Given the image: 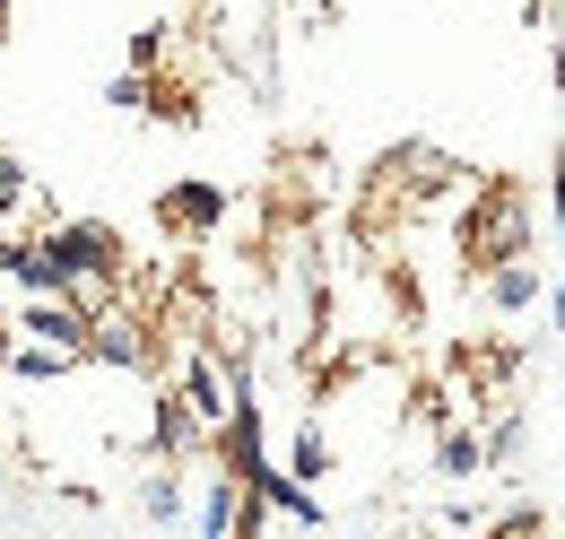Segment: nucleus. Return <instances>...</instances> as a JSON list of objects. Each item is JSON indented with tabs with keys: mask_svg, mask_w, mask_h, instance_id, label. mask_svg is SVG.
I'll list each match as a JSON object with an SVG mask.
<instances>
[{
	"mask_svg": "<svg viewBox=\"0 0 565 539\" xmlns=\"http://www.w3.org/2000/svg\"><path fill=\"white\" fill-rule=\"evenodd\" d=\"M140 514L166 531V522H183V478H174V462L166 471H148V487H140Z\"/></svg>",
	"mask_w": 565,
	"mask_h": 539,
	"instance_id": "nucleus-15",
	"label": "nucleus"
},
{
	"mask_svg": "<svg viewBox=\"0 0 565 539\" xmlns=\"http://www.w3.org/2000/svg\"><path fill=\"white\" fill-rule=\"evenodd\" d=\"M201 435H210V426L174 401V383H166V392H157V426H148V453H157V462H192V444H201Z\"/></svg>",
	"mask_w": 565,
	"mask_h": 539,
	"instance_id": "nucleus-10",
	"label": "nucleus"
},
{
	"mask_svg": "<svg viewBox=\"0 0 565 539\" xmlns=\"http://www.w3.org/2000/svg\"><path fill=\"white\" fill-rule=\"evenodd\" d=\"M157 226H166V235H183V244H201V235L226 226V192L201 183V175H192V183H166V192H157Z\"/></svg>",
	"mask_w": 565,
	"mask_h": 539,
	"instance_id": "nucleus-6",
	"label": "nucleus"
},
{
	"mask_svg": "<svg viewBox=\"0 0 565 539\" xmlns=\"http://www.w3.org/2000/svg\"><path fill=\"white\" fill-rule=\"evenodd\" d=\"M44 253L62 270V296H78V305H105V296L122 287V235H114L105 218H62V226H44Z\"/></svg>",
	"mask_w": 565,
	"mask_h": 539,
	"instance_id": "nucleus-1",
	"label": "nucleus"
},
{
	"mask_svg": "<svg viewBox=\"0 0 565 539\" xmlns=\"http://www.w3.org/2000/svg\"><path fill=\"white\" fill-rule=\"evenodd\" d=\"M0 287H18V296H62V270L44 253V235H0Z\"/></svg>",
	"mask_w": 565,
	"mask_h": 539,
	"instance_id": "nucleus-9",
	"label": "nucleus"
},
{
	"mask_svg": "<svg viewBox=\"0 0 565 539\" xmlns=\"http://www.w3.org/2000/svg\"><path fill=\"white\" fill-rule=\"evenodd\" d=\"M0 348H9V296H0Z\"/></svg>",
	"mask_w": 565,
	"mask_h": 539,
	"instance_id": "nucleus-20",
	"label": "nucleus"
},
{
	"mask_svg": "<svg viewBox=\"0 0 565 539\" xmlns=\"http://www.w3.org/2000/svg\"><path fill=\"white\" fill-rule=\"evenodd\" d=\"M26 201H35V175H26V166H18L9 148H0V218H18Z\"/></svg>",
	"mask_w": 565,
	"mask_h": 539,
	"instance_id": "nucleus-17",
	"label": "nucleus"
},
{
	"mask_svg": "<svg viewBox=\"0 0 565 539\" xmlns=\"http://www.w3.org/2000/svg\"><path fill=\"white\" fill-rule=\"evenodd\" d=\"M470 539H488V531H470Z\"/></svg>",
	"mask_w": 565,
	"mask_h": 539,
	"instance_id": "nucleus-22",
	"label": "nucleus"
},
{
	"mask_svg": "<svg viewBox=\"0 0 565 539\" xmlns=\"http://www.w3.org/2000/svg\"><path fill=\"white\" fill-rule=\"evenodd\" d=\"M9 323H18V339H44V348H71V357H78V339H87V305H78V296H26ZM78 366H87V357H78Z\"/></svg>",
	"mask_w": 565,
	"mask_h": 539,
	"instance_id": "nucleus-8",
	"label": "nucleus"
},
{
	"mask_svg": "<svg viewBox=\"0 0 565 539\" xmlns=\"http://www.w3.org/2000/svg\"><path fill=\"white\" fill-rule=\"evenodd\" d=\"M210 444H217V471H226V478L270 471V444H262V401H253V383H235V409L210 426Z\"/></svg>",
	"mask_w": 565,
	"mask_h": 539,
	"instance_id": "nucleus-5",
	"label": "nucleus"
},
{
	"mask_svg": "<svg viewBox=\"0 0 565 539\" xmlns=\"http://www.w3.org/2000/svg\"><path fill=\"white\" fill-rule=\"evenodd\" d=\"M235 383H244V374H235V366L217 357L210 339H192V348H183V366H174V401L192 409L201 426H217V418L235 409Z\"/></svg>",
	"mask_w": 565,
	"mask_h": 539,
	"instance_id": "nucleus-4",
	"label": "nucleus"
},
{
	"mask_svg": "<svg viewBox=\"0 0 565 539\" xmlns=\"http://www.w3.org/2000/svg\"><path fill=\"white\" fill-rule=\"evenodd\" d=\"M235 522H244V478H210V496H201V522H192V539H235Z\"/></svg>",
	"mask_w": 565,
	"mask_h": 539,
	"instance_id": "nucleus-11",
	"label": "nucleus"
},
{
	"mask_svg": "<svg viewBox=\"0 0 565 539\" xmlns=\"http://www.w3.org/2000/svg\"><path fill=\"white\" fill-rule=\"evenodd\" d=\"M488 296L504 305V314H522V305L540 296V270H531V262H495L488 270Z\"/></svg>",
	"mask_w": 565,
	"mask_h": 539,
	"instance_id": "nucleus-16",
	"label": "nucleus"
},
{
	"mask_svg": "<svg viewBox=\"0 0 565 539\" xmlns=\"http://www.w3.org/2000/svg\"><path fill=\"white\" fill-rule=\"evenodd\" d=\"M78 357L87 366H157V314L140 305H122V296H105V305H87V339H78Z\"/></svg>",
	"mask_w": 565,
	"mask_h": 539,
	"instance_id": "nucleus-3",
	"label": "nucleus"
},
{
	"mask_svg": "<svg viewBox=\"0 0 565 539\" xmlns=\"http://www.w3.org/2000/svg\"><path fill=\"white\" fill-rule=\"evenodd\" d=\"M166 62V27H140V35H131V70H157Z\"/></svg>",
	"mask_w": 565,
	"mask_h": 539,
	"instance_id": "nucleus-19",
	"label": "nucleus"
},
{
	"mask_svg": "<svg viewBox=\"0 0 565 539\" xmlns=\"http://www.w3.org/2000/svg\"><path fill=\"white\" fill-rule=\"evenodd\" d=\"M531 244V209L513 183H479L470 192V218H461V262L470 270H495V262H522Z\"/></svg>",
	"mask_w": 565,
	"mask_h": 539,
	"instance_id": "nucleus-2",
	"label": "nucleus"
},
{
	"mask_svg": "<svg viewBox=\"0 0 565 539\" xmlns=\"http://www.w3.org/2000/svg\"><path fill=\"white\" fill-rule=\"evenodd\" d=\"M148 96H157V78H148V70H122V78L105 87V105H114V114H148Z\"/></svg>",
	"mask_w": 565,
	"mask_h": 539,
	"instance_id": "nucleus-18",
	"label": "nucleus"
},
{
	"mask_svg": "<svg viewBox=\"0 0 565 539\" xmlns=\"http://www.w3.org/2000/svg\"><path fill=\"white\" fill-rule=\"evenodd\" d=\"M0 357H9V374H18V383H62V374L78 366L71 348H44V339H9Z\"/></svg>",
	"mask_w": 565,
	"mask_h": 539,
	"instance_id": "nucleus-12",
	"label": "nucleus"
},
{
	"mask_svg": "<svg viewBox=\"0 0 565 539\" xmlns=\"http://www.w3.org/2000/svg\"><path fill=\"white\" fill-rule=\"evenodd\" d=\"M435 471H444V478H479V471H488V435L444 426V435H435Z\"/></svg>",
	"mask_w": 565,
	"mask_h": 539,
	"instance_id": "nucleus-13",
	"label": "nucleus"
},
{
	"mask_svg": "<svg viewBox=\"0 0 565 539\" xmlns=\"http://www.w3.org/2000/svg\"><path fill=\"white\" fill-rule=\"evenodd\" d=\"M244 496H253V514H279L287 531H322V496H313L305 478H287L279 462H270V471H253V478H244Z\"/></svg>",
	"mask_w": 565,
	"mask_h": 539,
	"instance_id": "nucleus-7",
	"label": "nucleus"
},
{
	"mask_svg": "<svg viewBox=\"0 0 565 539\" xmlns=\"http://www.w3.org/2000/svg\"><path fill=\"white\" fill-rule=\"evenodd\" d=\"M0 35H9V0H0Z\"/></svg>",
	"mask_w": 565,
	"mask_h": 539,
	"instance_id": "nucleus-21",
	"label": "nucleus"
},
{
	"mask_svg": "<svg viewBox=\"0 0 565 539\" xmlns=\"http://www.w3.org/2000/svg\"><path fill=\"white\" fill-rule=\"evenodd\" d=\"M331 462H340V453H331V435L305 418V426H296V444H287V478H305V487H313V478H331Z\"/></svg>",
	"mask_w": 565,
	"mask_h": 539,
	"instance_id": "nucleus-14",
	"label": "nucleus"
}]
</instances>
